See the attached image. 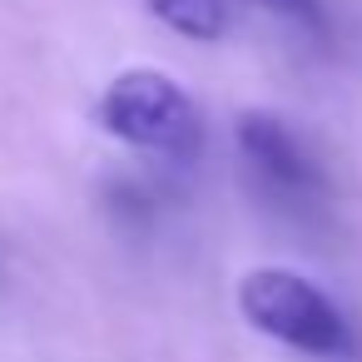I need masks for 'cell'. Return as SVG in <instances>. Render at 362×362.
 I'll list each match as a JSON object with an SVG mask.
<instances>
[{
    "instance_id": "obj_3",
    "label": "cell",
    "mask_w": 362,
    "mask_h": 362,
    "mask_svg": "<svg viewBox=\"0 0 362 362\" xmlns=\"http://www.w3.org/2000/svg\"><path fill=\"white\" fill-rule=\"evenodd\" d=\"M238 149H243V159L253 164V174H258L273 194L308 199V194H317V184H322V174H317V164L308 159V149L298 144V134H293L283 119L263 115V110H248V115L238 119Z\"/></svg>"
},
{
    "instance_id": "obj_1",
    "label": "cell",
    "mask_w": 362,
    "mask_h": 362,
    "mask_svg": "<svg viewBox=\"0 0 362 362\" xmlns=\"http://www.w3.org/2000/svg\"><path fill=\"white\" fill-rule=\"evenodd\" d=\"M95 119L105 134L144 149V154H164V159H189L204 139L199 110L184 95V85L164 70H124L105 85Z\"/></svg>"
},
{
    "instance_id": "obj_5",
    "label": "cell",
    "mask_w": 362,
    "mask_h": 362,
    "mask_svg": "<svg viewBox=\"0 0 362 362\" xmlns=\"http://www.w3.org/2000/svg\"><path fill=\"white\" fill-rule=\"evenodd\" d=\"M253 6L268 16H283L303 30H322V0H253Z\"/></svg>"
},
{
    "instance_id": "obj_4",
    "label": "cell",
    "mask_w": 362,
    "mask_h": 362,
    "mask_svg": "<svg viewBox=\"0 0 362 362\" xmlns=\"http://www.w3.org/2000/svg\"><path fill=\"white\" fill-rule=\"evenodd\" d=\"M144 11L184 40H218L228 30V0H144Z\"/></svg>"
},
{
    "instance_id": "obj_2",
    "label": "cell",
    "mask_w": 362,
    "mask_h": 362,
    "mask_svg": "<svg viewBox=\"0 0 362 362\" xmlns=\"http://www.w3.org/2000/svg\"><path fill=\"white\" fill-rule=\"evenodd\" d=\"M238 313L273 342H288L313 357H332L347 347V322L337 303L293 268H248L238 278Z\"/></svg>"
}]
</instances>
